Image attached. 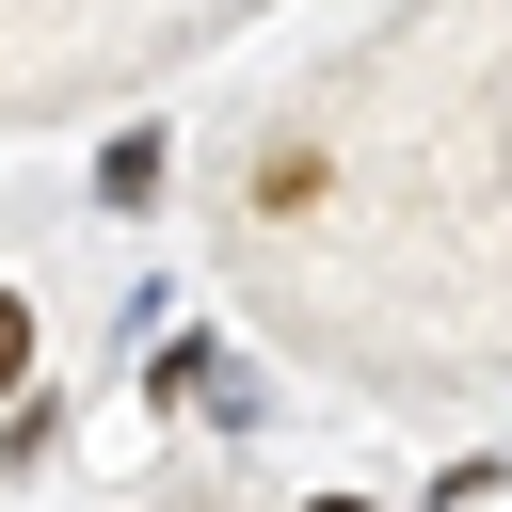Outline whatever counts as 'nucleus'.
<instances>
[{"label":"nucleus","instance_id":"obj_1","mask_svg":"<svg viewBox=\"0 0 512 512\" xmlns=\"http://www.w3.org/2000/svg\"><path fill=\"white\" fill-rule=\"evenodd\" d=\"M304 512H368V496H304Z\"/></svg>","mask_w":512,"mask_h":512}]
</instances>
